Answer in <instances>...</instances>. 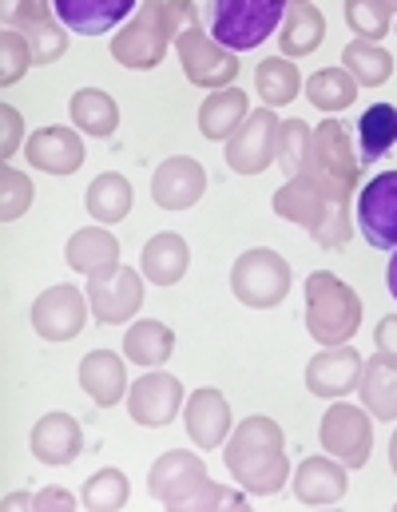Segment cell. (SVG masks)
Returning a JSON list of instances; mask_svg holds the SVG:
<instances>
[{
	"mask_svg": "<svg viewBox=\"0 0 397 512\" xmlns=\"http://www.w3.org/2000/svg\"><path fill=\"white\" fill-rule=\"evenodd\" d=\"M227 469L239 481V489L255 493V497H274L282 493L286 477H290V461H286V437L278 429V421H270L263 413L243 417L239 429L231 433V441L223 445Z\"/></svg>",
	"mask_w": 397,
	"mask_h": 512,
	"instance_id": "obj_1",
	"label": "cell"
},
{
	"mask_svg": "<svg viewBox=\"0 0 397 512\" xmlns=\"http://www.w3.org/2000/svg\"><path fill=\"white\" fill-rule=\"evenodd\" d=\"M191 24H199V8L191 0H143V8L112 40V56L124 68H155L167 56V44L179 40Z\"/></svg>",
	"mask_w": 397,
	"mask_h": 512,
	"instance_id": "obj_2",
	"label": "cell"
},
{
	"mask_svg": "<svg viewBox=\"0 0 397 512\" xmlns=\"http://www.w3.org/2000/svg\"><path fill=\"white\" fill-rule=\"evenodd\" d=\"M147 493L167 509H243V493L215 485L207 465L187 449H171L151 465Z\"/></svg>",
	"mask_w": 397,
	"mask_h": 512,
	"instance_id": "obj_3",
	"label": "cell"
},
{
	"mask_svg": "<svg viewBox=\"0 0 397 512\" xmlns=\"http://www.w3.org/2000/svg\"><path fill=\"white\" fill-rule=\"evenodd\" d=\"M274 215L306 227L318 239V247H326V251L346 247V239L354 231L350 227V203L334 199L310 171H298L286 179V187L274 195Z\"/></svg>",
	"mask_w": 397,
	"mask_h": 512,
	"instance_id": "obj_4",
	"label": "cell"
},
{
	"mask_svg": "<svg viewBox=\"0 0 397 512\" xmlns=\"http://www.w3.org/2000/svg\"><path fill=\"white\" fill-rule=\"evenodd\" d=\"M362 326L358 294L334 278L330 270H314L306 278V330L318 346H346Z\"/></svg>",
	"mask_w": 397,
	"mask_h": 512,
	"instance_id": "obj_5",
	"label": "cell"
},
{
	"mask_svg": "<svg viewBox=\"0 0 397 512\" xmlns=\"http://www.w3.org/2000/svg\"><path fill=\"white\" fill-rule=\"evenodd\" d=\"M310 171L334 199L350 203L354 191H362V159L354 155L350 147V135H346V124L338 120H326L314 128V147H310V163L302 167Z\"/></svg>",
	"mask_w": 397,
	"mask_h": 512,
	"instance_id": "obj_6",
	"label": "cell"
},
{
	"mask_svg": "<svg viewBox=\"0 0 397 512\" xmlns=\"http://www.w3.org/2000/svg\"><path fill=\"white\" fill-rule=\"evenodd\" d=\"M290 0H215L211 36L231 52H251L282 24Z\"/></svg>",
	"mask_w": 397,
	"mask_h": 512,
	"instance_id": "obj_7",
	"label": "cell"
},
{
	"mask_svg": "<svg viewBox=\"0 0 397 512\" xmlns=\"http://www.w3.org/2000/svg\"><path fill=\"white\" fill-rule=\"evenodd\" d=\"M231 290L243 306H278L286 294H290V266L286 258L270 247H255L247 255H239L235 270H231Z\"/></svg>",
	"mask_w": 397,
	"mask_h": 512,
	"instance_id": "obj_8",
	"label": "cell"
},
{
	"mask_svg": "<svg viewBox=\"0 0 397 512\" xmlns=\"http://www.w3.org/2000/svg\"><path fill=\"white\" fill-rule=\"evenodd\" d=\"M318 437H322V449L330 457H338L346 469H362L374 453V421H370V409H358V405H330L322 413V425H318Z\"/></svg>",
	"mask_w": 397,
	"mask_h": 512,
	"instance_id": "obj_9",
	"label": "cell"
},
{
	"mask_svg": "<svg viewBox=\"0 0 397 512\" xmlns=\"http://www.w3.org/2000/svg\"><path fill=\"white\" fill-rule=\"evenodd\" d=\"M175 52H179V64L187 72L191 84L199 88H231V80L239 76V52L223 48L215 36H207L199 24H191L179 40H175Z\"/></svg>",
	"mask_w": 397,
	"mask_h": 512,
	"instance_id": "obj_10",
	"label": "cell"
},
{
	"mask_svg": "<svg viewBox=\"0 0 397 512\" xmlns=\"http://www.w3.org/2000/svg\"><path fill=\"white\" fill-rule=\"evenodd\" d=\"M88 302L104 326H120V322L135 318L143 306V278L132 266H120V262L104 266V270L88 274Z\"/></svg>",
	"mask_w": 397,
	"mask_h": 512,
	"instance_id": "obj_11",
	"label": "cell"
},
{
	"mask_svg": "<svg viewBox=\"0 0 397 512\" xmlns=\"http://www.w3.org/2000/svg\"><path fill=\"white\" fill-rule=\"evenodd\" d=\"M278 116H274V108H259V112H251L235 135L227 139V163H231V171H239V175H259L270 167V159H278Z\"/></svg>",
	"mask_w": 397,
	"mask_h": 512,
	"instance_id": "obj_12",
	"label": "cell"
},
{
	"mask_svg": "<svg viewBox=\"0 0 397 512\" xmlns=\"http://www.w3.org/2000/svg\"><path fill=\"white\" fill-rule=\"evenodd\" d=\"M88 298L76 286H48L36 302H32V326L44 342H68L88 326Z\"/></svg>",
	"mask_w": 397,
	"mask_h": 512,
	"instance_id": "obj_13",
	"label": "cell"
},
{
	"mask_svg": "<svg viewBox=\"0 0 397 512\" xmlns=\"http://www.w3.org/2000/svg\"><path fill=\"white\" fill-rule=\"evenodd\" d=\"M358 227L370 247L397 251V171L374 175L358 191Z\"/></svg>",
	"mask_w": 397,
	"mask_h": 512,
	"instance_id": "obj_14",
	"label": "cell"
},
{
	"mask_svg": "<svg viewBox=\"0 0 397 512\" xmlns=\"http://www.w3.org/2000/svg\"><path fill=\"white\" fill-rule=\"evenodd\" d=\"M207 191V171L199 167V159L191 155H175V159H163L155 167V179H151V199L163 207V211H187L203 199Z\"/></svg>",
	"mask_w": 397,
	"mask_h": 512,
	"instance_id": "obj_15",
	"label": "cell"
},
{
	"mask_svg": "<svg viewBox=\"0 0 397 512\" xmlns=\"http://www.w3.org/2000/svg\"><path fill=\"white\" fill-rule=\"evenodd\" d=\"M183 409V382L171 378V374H143L128 393V413L132 421L147 425V429H159V425H171L175 413Z\"/></svg>",
	"mask_w": 397,
	"mask_h": 512,
	"instance_id": "obj_16",
	"label": "cell"
},
{
	"mask_svg": "<svg viewBox=\"0 0 397 512\" xmlns=\"http://www.w3.org/2000/svg\"><path fill=\"white\" fill-rule=\"evenodd\" d=\"M362 354L350 350V346H326L322 354L310 358L306 366V389L314 397H346L350 389H358V378H362Z\"/></svg>",
	"mask_w": 397,
	"mask_h": 512,
	"instance_id": "obj_17",
	"label": "cell"
},
{
	"mask_svg": "<svg viewBox=\"0 0 397 512\" xmlns=\"http://www.w3.org/2000/svg\"><path fill=\"white\" fill-rule=\"evenodd\" d=\"M4 24L20 28V32L28 36L36 64H56V60L64 56V48H68V36H64V28L56 24L48 0H16V12H12Z\"/></svg>",
	"mask_w": 397,
	"mask_h": 512,
	"instance_id": "obj_18",
	"label": "cell"
},
{
	"mask_svg": "<svg viewBox=\"0 0 397 512\" xmlns=\"http://www.w3.org/2000/svg\"><path fill=\"white\" fill-rule=\"evenodd\" d=\"M32 457L44 461V465H72L84 449V433H80V421L72 413H44L36 425H32Z\"/></svg>",
	"mask_w": 397,
	"mask_h": 512,
	"instance_id": "obj_19",
	"label": "cell"
},
{
	"mask_svg": "<svg viewBox=\"0 0 397 512\" xmlns=\"http://www.w3.org/2000/svg\"><path fill=\"white\" fill-rule=\"evenodd\" d=\"M346 489H350V477H346V465L338 461V457H306L302 465H298V473H294V497L302 501V505H334V501H342L346 497Z\"/></svg>",
	"mask_w": 397,
	"mask_h": 512,
	"instance_id": "obj_20",
	"label": "cell"
},
{
	"mask_svg": "<svg viewBox=\"0 0 397 512\" xmlns=\"http://www.w3.org/2000/svg\"><path fill=\"white\" fill-rule=\"evenodd\" d=\"M183 417H187V433H191V441L199 449H215L231 433V405H227V397L219 389H195L187 397Z\"/></svg>",
	"mask_w": 397,
	"mask_h": 512,
	"instance_id": "obj_21",
	"label": "cell"
},
{
	"mask_svg": "<svg viewBox=\"0 0 397 512\" xmlns=\"http://www.w3.org/2000/svg\"><path fill=\"white\" fill-rule=\"evenodd\" d=\"M24 151H28L32 167H40V171H48V175H72V171H80V163H84V143H80V135L72 128H56V124L36 131Z\"/></svg>",
	"mask_w": 397,
	"mask_h": 512,
	"instance_id": "obj_22",
	"label": "cell"
},
{
	"mask_svg": "<svg viewBox=\"0 0 397 512\" xmlns=\"http://www.w3.org/2000/svg\"><path fill=\"white\" fill-rule=\"evenodd\" d=\"M358 393H362V405L370 409V417H378V421H397V354L378 350V354L362 366Z\"/></svg>",
	"mask_w": 397,
	"mask_h": 512,
	"instance_id": "obj_23",
	"label": "cell"
},
{
	"mask_svg": "<svg viewBox=\"0 0 397 512\" xmlns=\"http://www.w3.org/2000/svg\"><path fill=\"white\" fill-rule=\"evenodd\" d=\"M52 8L72 32L100 36V32H112L132 12L135 0H52Z\"/></svg>",
	"mask_w": 397,
	"mask_h": 512,
	"instance_id": "obj_24",
	"label": "cell"
},
{
	"mask_svg": "<svg viewBox=\"0 0 397 512\" xmlns=\"http://www.w3.org/2000/svg\"><path fill=\"white\" fill-rule=\"evenodd\" d=\"M80 385L100 409H112L128 393V370L112 350H92L80 362Z\"/></svg>",
	"mask_w": 397,
	"mask_h": 512,
	"instance_id": "obj_25",
	"label": "cell"
},
{
	"mask_svg": "<svg viewBox=\"0 0 397 512\" xmlns=\"http://www.w3.org/2000/svg\"><path fill=\"white\" fill-rule=\"evenodd\" d=\"M187 262H191V251H187V239L183 235H155L143 251H139V266H143V278L155 282V286H175L183 274H187Z\"/></svg>",
	"mask_w": 397,
	"mask_h": 512,
	"instance_id": "obj_26",
	"label": "cell"
},
{
	"mask_svg": "<svg viewBox=\"0 0 397 512\" xmlns=\"http://www.w3.org/2000/svg\"><path fill=\"white\" fill-rule=\"evenodd\" d=\"M278 28H282L278 32L282 56H310L322 44V36H326V20H322V12L310 0H290Z\"/></svg>",
	"mask_w": 397,
	"mask_h": 512,
	"instance_id": "obj_27",
	"label": "cell"
},
{
	"mask_svg": "<svg viewBox=\"0 0 397 512\" xmlns=\"http://www.w3.org/2000/svg\"><path fill=\"white\" fill-rule=\"evenodd\" d=\"M247 116H251L247 92L243 88H219L199 108V131H203V139H231Z\"/></svg>",
	"mask_w": 397,
	"mask_h": 512,
	"instance_id": "obj_28",
	"label": "cell"
},
{
	"mask_svg": "<svg viewBox=\"0 0 397 512\" xmlns=\"http://www.w3.org/2000/svg\"><path fill=\"white\" fill-rule=\"evenodd\" d=\"M128 211H132V183L124 175H116V171L96 175L92 187H88V215L96 223L112 227V223H124Z\"/></svg>",
	"mask_w": 397,
	"mask_h": 512,
	"instance_id": "obj_29",
	"label": "cell"
},
{
	"mask_svg": "<svg viewBox=\"0 0 397 512\" xmlns=\"http://www.w3.org/2000/svg\"><path fill=\"white\" fill-rule=\"evenodd\" d=\"M64 255H68V266H72V270L96 274V270L120 262V243H116V235L104 231V227H84V231H76V235L68 239V251H64Z\"/></svg>",
	"mask_w": 397,
	"mask_h": 512,
	"instance_id": "obj_30",
	"label": "cell"
},
{
	"mask_svg": "<svg viewBox=\"0 0 397 512\" xmlns=\"http://www.w3.org/2000/svg\"><path fill=\"white\" fill-rule=\"evenodd\" d=\"M68 112H72V124L84 131V135H112V131L120 128V108H116V100L108 96V92H100V88H80L76 96H72V104H68Z\"/></svg>",
	"mask_w": 397,
	"mask_h": 512,
	"instance_id": "obj_31",
	"label": "cell"
},
{
	"mask_svg": "<svg viewBox=\"0 0 397 512\" xmlns=\"http://www.w3.org/2000/svg\"><path fill=\"white\" fill-rule=\"evenodd\" d=\"M397 143V108L390 104H374L362 112L358 120V159L362 163H378L386 159V151Z\"/></svg>",
	"mask_w": 397,
	"mask_h": 512,
	"instance_id": "obj_32",
	"label": "cell"
},
{
	"mask_svg": "<svg viewBox=\"0 0 397 512\" xmlns=\"http://www.w3.org/2000/svg\"><path fill=\"white\" fill-rule=\"evenodd\" d=\"M171 350H175V334L163 326V322H151V318H143V322H135L132 330H128V338H124V354H128V362L135 366H163L167 358H171Z\"/></svg>",
	"mask_w": 397,
	"mask_h": 512,
	"instance_id": "obj_33",
	"label": "cell"
},
{
	"mask_svg": "<svg viewBox=\"0 0 397 512\" xmlns=\"http://www.w3.org/2000/svg\"><path fill=\"white\" fill-rule=\"evenodd\" d=\"M306 100L318 112H346L358 100V80L346 68H322L306 80Z\"/></svg>",
	"mask_w": 397,
	"mask_h": 512,
	"instance_id": "obj_34",
	"label": "cell"
},
{
	"mask_svg": "<svg viewBox=\"0 0 397 512\" xmlns=\"http://www.w3.org/2000/svg\"><path fill=\"white\" fill-rule=\"evenodd\" d=\"M342 64H346V72H350L358 84H366V88H378V84H386V80L394 76V56H390L378 40H354V44H346Z\"/></svg>",
	"mask_w": 397,
	"mask_h": 512,
	"instance_id": "obj_35",
	"label": "cell"
},
{
	"mask_svg": "<svg viewBox=\"0 0 397 512\" xmlns=\"http://www.w3.org/2000/svg\"><path fill=\"white\" fill-rule=\"evenodd\" d=\"M255 88L266 100V108H282L298 96L302 80H298V68L290 64V56H270L255 68Z\"/></svg>",
	"mask_w": 397,
	"mask_h": 512,
	"instance_id": "obj_36",
	"label": "cell"
},
{
	"mask_svg": "<svg viewBox=\"0 0 397 512\" xmlns=\"http://www.w3.org/2000/svg\"><path fill=\"white\" fill-rule=\"evenodd\" d=\"M128 497H132V485H128V477H124L120 469H100L96 477H88V485H84V493H80L84 509H96V512L124 509Z\"/></svg>",
	"mask_w": 397,
	"mask_h": 512,
	"instance_id": "obj_37",
	"label": "cell"
},
{
	"mask_svg": "<svg viewBox=\"0 0 397 512\" xmlns=\"http://www.w3.org/2000/svg\"><path fill=\"white\" fill-rule=\"evenodd\" d=\"M390 0H346V24L358 32V40H382L394 20Z\"/></svg>",
	"mask_w": 397,
	"mask_h": 512,
	"instance_id": "obj_38",
	"label": "cell"
},
{
	"mask_svg": "<svg viewBox=\"0 0 397 512\" xmlns=\"http://www.w3.org/2000/svg\"><path fill=\"white\" fill-rule=\"evenodd\" d=\"M310 147H314V131L302 120H286L278 128V163L286 175H298L310 163Z\"/></svg>",
	"mask_w": 397,
	"mask_h": 512,
	"instance_id": "obj_39",
	"label": "cell"
},
{
	"mask_svg": "<svg viewBox=\"0 0 397 512\" xmlns=\"http://www.w3.org/2000/svg\"><path fill=\"white\" fill-rule=\"evenodd\" d=\"M0 60H4V68H0V84H4V88H12V84L28 72V64H36L28 36H24L20 28H12V24L0 32Z\"/></svg>",
	"mask_w": 397,
	"mask_h": 512,
	"instance_id": "obj_40",
	"label": "cell"
},
{
	"mask_svg": "<svg viewBox=\"0 0 397 512\" xmlns=\"http://www.w3.org/2000/svg\"><path fill=\"white\" fill-rule=\"evenodd\" d=\"M0 183H4V203H0V215L12 223V219H20V215L28 211V203H32V183H28V175L12 171L8 163L0 167Z\"/></svg>",
	"mask_w": 397,
	"mask_h": 512,
	"instance_id": "obj_41",
	"label": "cell"
},
{
	"mask_svg": "<svg viewBox=\"0 0 397 512\" xmlns=\"http://www.w3.org/2000/svg\"><path fill=\"white\" fill-rule=\"evenodd\" d=\"M0 120H4V143H0V155H4V159H12V151H16L20 135H24V120H20V112H12L8 104L0 108Z\"/></svg>",
	"mask_w": 397,
	"mask_h": 512,
	"instance_id": "obj_42",
	"label": "cell"
},
{
	"mask_svg": "<svg viewBox=\"0 0 397 512\" xmlns=\"http://www.w3.org/2000/svg\"><path fill=\"white\" fill-rule=\"evenodd\" d=\"M36 509H76V497L68 489H44L36 493Z\"/></svg>",
	"mask_w": 397,
	"mask_h": 512,
	"instance_id": "obj_43",
	"label": "cell"
},
{
	"mask_svg": "<svg viewBox=\"0 0 397 512\" xmlns=\"http://www.w3.org/2000/svg\"><path fill=\"white\" fill-rule=\"evenodd\" d=\"M374 342H378V350H386V354H397V314H394V318H382V322H378V330H374Z\"/></svg>",
	"mask_w": 397,
	"mask_h": 512,
	"instance_id": "obj_44",
	"label": "cell"
},
{
	"mask_svg": "<svg viewBox=\"0 0 397 512\" xmlns=\"http://www.w3.org/2000/svg\"><path fill=\"white\" fill-rule=\"evenodd\" d=\"M4 509H36V493H8Z\"/></svg>",
	"mask_w": 397,
	"mask_h": 512,
	"instance_id": "obj_45",
	"label": "cell"
},
{
	"mask_svg": "<svg viewBox=\"0 0 397 512\" xmlns=\"http://www.w3.org/2000/svg\"><path fill=\"white\" fill-rule=\"evenodd\" d=\"M386 286H390V294L397 298V255L390 258V270H386Z\"/></svg>",
	"mask_w": 397,
	"mask_h": 512,
	"instance_id": "obj_46",
	"label": "cell"
},
{
	"mask_svg": "<svg viewBox=\"0 0 397 512\" xmlns=\"http://www.w3.org/2000/svg\"><path fill=\"white\" fill-rule=\"evenodd\" d=\"M390 465H394V473H397V429H394V437H390Z\"/></svg>",
	"mask_w": 397,
	"mask_h": 512,
	"instance_id": "obj_47",
	"label": "cell"
},
{
	"mask_svg": "<svg viewBox=\"0 0 397 512\" xmlns=\"http://www.w3.org/2000/svg\"><path fill=\"white\" fill-rule=\"evenodd\" d=\"M0 12H4V20H8V16L16 12V0H4V4H0Z\"/></svg>",
	"mask_w": 397,
	"mask_h": 512,
	"instance_id": "obj_48",
	"label": "cell"
},
{
	"mask_svg": "<svg viewBox=\"0 0 397 512\" xmlns=\"http://www.w3.org/2000/svg\"><path fill=\"white\" fill-rule=\"evenodd\" d=\"M390 4H394V8H397V0H390Z\"/></svg>",
	"mask_w": 397,
	"mask_h": 512,
	"instance_id": "obj_49",
	"label": "cell"
}]
</instances>
